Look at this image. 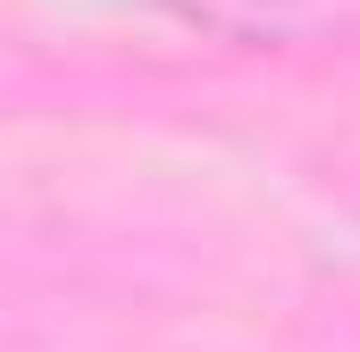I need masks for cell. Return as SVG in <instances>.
I'll use <instances>...</instances> for the list:
<instances>
[{
    "label": "cell",
    "instance_id": "cell-1",
    "mask_svg": "<svg viewBox=\"0 0 360 352\" xmlns=\"http://www.w3.org/2000/svg\"><path fill=\"white\" fill-rule=\"evenodd\" d=\"M243 51H344L360 42V0H151Z\"/></svg>",
    "mask_w": 360,
    "mask_h": 352
}]
</instances>
